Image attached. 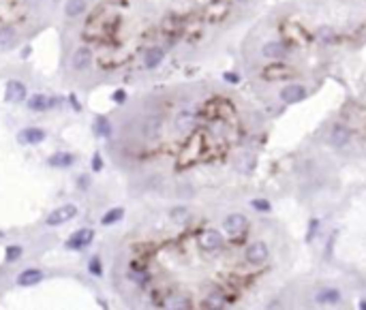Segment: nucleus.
Listing matches in <instances>:
<instances>
[{
	"label": "nucleus",
	"instance_id": "obj_1",
	"mask_svg": "<svg viewBox=\"0 0 366 310\" xmlns=\"http://www.w3.org/2000/svg\"><path fill=\"white\" fill-rule=\"evenodd\" d=\"M77 216V208L73 203H67V205H60V208H56L51 214L47 216V223L49 227H58V225H64L69 221H73V218Z\"/></svg>",
	"mask_w": 366,
	"mask_h": 310
},
{
	"label": "nucleus",
	"instance_id": "obj_2",
	"mask_svg": "<svg viewBox=\"0 0 366 310\" xmlns=\"http://www.w3.org/2000/svg\"><path fill=\"white\" fill-rule=\"evenodd\" d=\"M268 255H270V250H268L266 242H253L246 248V253H244V257H246V261L250 266H261V263L268 259Z\"/></svg>",
	"mask_w": 366,
	"mask_h": 310
},
{
	"label": "nucleus",
	"instance_id": "obj_3",
	"mask_svg": "<svg viewBox=\"0 0 366 310\" xmlns=\"http://www.w3.org/2000/svg\"><path fill=\"white\" fill-rule=\"evenodd\" d=\"M92 240H94V231L92 229H80V231H75V233L67 240V248H71V250H81V248H86Z\"/></svg>",
	"mask_w": 366,
	"mask_h": 310
},
{
	"label": "nucleus",
	"instance_id": "obj_4",
	"mask_svg": "<svg viewBox=\"0 0 366 310\" xmlns=\"http://www.w3.org/2000/svg\"><path fill=\"white\" fill-rule=\"evenodd\" d=\"M281 99L289 103V105L300 103L306 99V88L300 86V83H287V86H283V90H281Z\"/></svg>",
	"mask_w": 366,
	"mask_h": 310
},
{
	"label": "nucleus",
	"instance_id": "obj_5",
	"mask_svg": "<svg viewBox=\"0 0 366 310\" xmlns=\"http://www.w3.org/2000/svg\"><path fill=\"white\" fill-rule=\"evenodd\" d=\"M223 229L227 231V233H231V235L242 233V231L246 229V216L240 214V212H234V214H229L227 218H225Z\"/></svg>",
	"mask_w": 366,
	"mask_h": 310
},
{
	"label": "nucleus",
	"instance_id": "obj_6",
	"mask_svg": "<svg viewBox=\"0 0 366 310\" xmlns=\"http://www.w3.org/2000/svg\"><path fill=\"white\" fill-rule=\"evenodd\" d=\"M26 99V86L17 79H9L6 81V90H4V101L9 103H19Z\"/></svg>",
	"mask_w": 366,
	"mask_h": 310
},
{
	"label": "nucleus",
	"instance_id": "obj_7",
	"mask_svg": "<svg viewBox=\"0 0 366 310\" xmlns=\"http://www.w3.org/2000/svg\"><path fill=\"white\" fill-rule=\"evenodd\" d=\"M199 246H202L203 250H218L223 246V235L214 229L203 231V233L199 235Z\"/></svg>",
	"mask_w": 366,
	"mask_h": 310
},
{
	"label": "nucleus",
	"instance_id": "obj_8",
	"mask_svg": "<svg viewBox=\"0 0 366 310\" xmlns=\"http://www.w3.org/2000/svg\"><path fill=\"white\" fill-rule=\"evenodd\" d=\"M315 302L321 306H334L340 302V291L338 289H332V287H325V289H319L315 293Z\"/></svg>",
	"mask_w": 366,
	"mask_h": 310
},
{
	"label": "nucleus",
	"instance_id": "obj_9",
	"mask_svg": "<svg viewBox=\"0 0 366 310\" xmlns=\"http://www.w3.org/2000/svg\"><path fill=\"white\" fill-rule=\"evenodd\" d=\"M43 139H45V131H43V128H24V131L17 135V141H19V144H26V146L41 144Z\"/></svg>",
	"mask_w": 366,
	"mask_h": 310
},
{
	"label": "nucleus",
	"instance_id": "obj_10",
	"mask_svg": "<svg viewBox=\"0 0 366 310\" xmlns=\"http://www.w3.org/2000/svg\"><path fill=\"white\" fill-rule=\"evenodd\" d=\"M43 280V272L41 270H24V272L17 274V285L19 287H35L37 282Z\"/></svg>",
	"mask_w": 366,
	"mask_h": 310
},
{
	"label": "nucleus",
	"instance_id": "obj_11",
	"mask_svg": "<svg viewBox=\"0 0 366 310\" xmlns=\"http://www.w3.org/2000/svg\"><path fill=\"white\" fill-rule=\"evenodd\" d=\"M347 141H349V128L343 124H334L330 131V144L334 148H343Z\"/></svg>",
	"mask_w": 366,
	"mask_h": 310
},
{
	"label": "nucleus",
	"instance_id": "obj_12",
	"mask_svg": "<svg viewBox=\"0 0 366 310\" xmlns=\"http://www.w3.org/2000/svg\"><path fill=\"white\" fill-rule=\"evenodd\" d=\"M261 54L266 56V58H272V60H276V58H283V56L287 54V47L281 41H268L261 47Z\"/></svg>",
	"mask_w": 366,
	"mask_h": 310
},
{
	"label": "nucleus",
	"instance_id": "obj_13",
	"mask_svg": "<svg viewBox=\"0 0 366 310\" xmlns=\"http://www.w3.org/2000/svg\"><path fill=\"white\" fill-rule=\"evenodd\" d=\"M176 128L180 133H191L195 128V116L191 112H180L176 116Z\"/></svg>",
	"mask_w": 366,
	"mask_h": 310
},
{
	"label": "nucleus",
	"instance_id": "obj_14",
	"mask_svg": "<svg viewBox=\"0 0 366 310\" xmlns=\"http://www.w3.org/2000/svg\"><path fill=\"white\" fill-rule=\"evenodd\" d=\"M163 58H165V49L163 47H150L146 51V56H144V64L148 69H154V67H159V64L163 62Z\"/></svg>",
	"mask_w": 366,
	"mask_h": 310
},
{
	"label": "nucleus",
	"instance_id": "obj_15",
	"mask_svg": "<svg viewBox=\"0 0 366 310\" xmlns=\"http://www.w3.org/2000/svg\"><path fill=\"white\" fill-rule=\"evenodd\" d=\"M90 60H92V51H90V47H80L73 56V67L77 71H83L90 64Z\"/></svg>",
	"mask_w": 366,
	"mask_h": 310
},
{
	"label": "nucleus",
	"instance_id": "obj_16",
	"mask_svg": "<svg viewBox=\"0 0 366 310\" xmlns=\"http://www.w3.org/2000/svg\"><path fill=\"white\" fill-rule=\"evenodd\" d=\"M47 163H49V167H56V169H64V167H69L73 163V156H71L69 152H54L47 158Z\"/></svg>",
	"mask_w": 366,
	"mask_h": 310
},
{
	"label": "nucleus",
	"instance_id": "obj_17",
	"mask_svg": "<svg viewBox=\"0 0 366 310\" xmlns=\"http://www.w3.org/2000/svg\"><path fill=\"white\" fill-rule=\"evenodd\" d=\"M15 30L11 28V26H4V28H0V47L2 49H11L13 43H15Z\"/></svg>",
	"mask_w": 366,
	"mask_h": 310
},
{
	"label": "nucleus",
	"instance_id": "obj_18",
	"mask_svg": "<svg viewBox=\"0 0 366 310\" xmlns=\"http://www.w3.org/2000/svg\"><path fill=\"white\" fill-rule=\"evenodd\" d=\"M54 105V101H49L45 94H35L32 99L28 101V107L32 109V112H43V109H47Z\"/></svg>",
	"mask_w": 366,
	"mask_h": 310
},
{
	"label": "nucleus",
	"instance_id": "obj_19",
	"mask_svg": "<svg viewBox=\"0 0 366 310\" xmlns=\"http://www.w3.org/2000/svg\"><path fill=\"white\" fill-rule=\"evenodd\" d=\"M64 11H67L69 17H77L86 11V0H67L64 4Z\"/></svg>",
	"mask_w": 366,
	"mask_h": 310
},
{
	"label": "nucleus",
	"instance_id": "obj_20",
	"mask_svg": "<svg viewBox=\"0 0 366 310\" xmlns=\"http://www.w3.org/2000/svg\"><path fill=\"white\" fill-rule=\"evenodd\" d=\"M94 131L99 137H109L112 135V124H109V120L107 118H96L94 122Z\"/></svg>",
	"mask_w": 366,
	"mask_h": 310
},
{
	"label": "nucleus",
	"instance_id": "obj_21",
	"mask_svg": "<svg viewBox=\"0 0 366 310\" xmlns=\"http://www.w3.org/2000/svg\"><path fill=\"white\" fill-rule=\"evenodd\" d=\"M122 216H124V210H122V208H114V210H109V212H105V214H103L101 223H103V225H114V223H118Z\"/></svg>",
	"mask_w": 366,
	"mask_h": 310
},
{
	"label": "nucleus",
	"instance_id": "obj_22",
	"mask_svg": "<svg viewBox=\"0 0 366 310\" xmlns=\"http://www.w3.org/2000/svg\"><path fill=\"white\" fill-rule=\"evenodd\" d=\"M19 257H22V248H19V246H9V248H6V261H9V263L17 261Z\"/></svg>",
	"mask_w": 366,
	"mask_h": 310
},
{
	"label": "nucleus",
	"instance_id": "obj_23",
	"mask_svg": "<svg viewBox=\"0 0 366 310\" xmlns=\"http://www.w3.org/2000/svg\"><path fill=\"white\" fill-rule=\"evenodd\" d=\"M250 205H253L257 212H270V201H266V199H253Z\"/></svg>",
	"mask_w": 366,
	"mask_h": 310
},
{
	"label": "nucleus",
	"instance_id": "obj_24",
	"mask_svg": "<svg viewBox=\"0 0 366 310\" xmlns=\"http://www.w3.org/2000/svg\"><path fill=\"white\" fill-rule=\"evenodd\" d=\"M317 35H319L321 41H332V39H334V30H330V28H325V26H324V28H319Z\"/></svg>",
	"mask_w": 366,
	"mask_h": 310
},
{
	"label": "nucleus",
	"instance_id": "obj_25",
	"mask_svg": "<svg viewBox=\"0 0 366 310\" xmlns=\"http://www.w3.org/2000/svg\"><path fill=\"white\" fill-rule=\"evenodd\" d=\"M90 272H92L94 276H101L103 270H101V263H99V257H94L92 261H90Z\"/></svg>",
	"mask_w": 366,
	"mask_h": 310
},
{
	"label": "nucleus",
	"instance_id": "obj_26",
	"mask_svg": "<svg viewBox=\"0 0 366 310\" xmlns=\"http://www.w3.org/2000/svg\"><path fill=\"white\" fill-rule=\"evenodd\" d=\"M92 169H94V171H101V169H103V160H101V154H99V152H96L94 156H92Z\"/></svg>",
	"mask_w": 366,
	"mask_h": 310
},
{
	"label": "nucleus",
	"instance_id": "obj_27",
	"mask_svg": "<svg viewBox=\"0 0 366 310\" xmlns=\"http://www.w3.org/2000/svg\"><path fill=\"white\" fill-rule=\"evenodd\" d=\"M112 99H114L116 103H124V101H126V92H124V90H116V92L112 94Z\"/></svg>",
	"mask_w": 366,
	"mask_h": 310
},
{
	"label": "nucleus",
	"instance_id": "obj_28",
	"mask_svg": "<svg viewBox=\"0 0 366 310\" xmlns=\"http://www.w3.org/2000/svg\"><path fill=\"white\" fill-rule=\"evenodd\" d=\"M171 216L176 218V221H184L186 210H184V208H176V210H171Z\"/></svg>",
	"mask_w": 366,
	"mask_h": 310
},
{
	"label": "nucleus",
	"instance_id": "obj_29",
	"mask_svg": "<svg viewBox=\"0 0 366 310\" xmlns=\"http://www.w3.org/2000/svg\"><path fill=\"white\" fill-rule=\"evenodd\" d=\"M90 186V178L88 176H80V189H88Z\"/></svg>",
	"mask_w": 366,
	"mask_h": 310
},
{
	"label": "nucleus",
	"instance_id": "obj_30",
	"mask_svg": "<svg viewBox=\"0 0 366 310\" xmlns=\"http://www.w3.org/2000/svg\"><path fill=\"white\" fill-rule=\"evenodd\" d=\"M223 77H225V79H227L229 83H238V75H234V73H225Z\"/></svg>",
	"mask_w": 366,
	"mask_h": 310
},
{
	"label": "nucleus",
	"instance_id": "obj_31",
	"mask_svg": "<svg viewBox=\"0 0 366 310\" xmlns=\"http://www.w3.org/2000/svg\"><path fill=\"white\" fill-rule=\"evenodd\" d=\"M360 308H362V310H366V300H362V302H360Z\"/></svg>",
	"mask_w": 366,
	"mask_h": 310
},
{
	"label": "nucleus",
	"instance_id": "obj_32",
	"mask_svg": "<svg viewBox=\"0 0 366 310\" xmlns=\"http://www.w3.org/2000/svg\"><path fill=\"white\" fill-rule=\"evenodd\" d=\"M2 237H4V233H2V231H0V240H2Z\"/></svg>",
	"mask_w": 366,
	"mask_h": 310
},
{
	"label": "nucleus",
	"instance_id": "obj_33",
	"mask_svg": "<svg viewBox=\"0 0 366 310\" xmlns=\"http://www.w3.org/2000/svg\"><path fill=\"white\" fill-rule=\"evenodd\" d=\"M238 2H246V0H238Z\"/></svg>",
	"mask_w": 366,
	"mask_h": 310
}]
</instances>
